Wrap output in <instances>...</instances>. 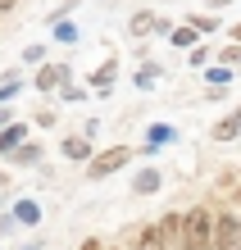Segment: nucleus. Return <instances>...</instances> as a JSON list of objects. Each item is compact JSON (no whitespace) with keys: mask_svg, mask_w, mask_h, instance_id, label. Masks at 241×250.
<instances>
[{"mask_svg":"<svg viewBox=\"0 0 241 250\" xmlns=\"http://www.w3.org/2000/svg\"><path fill=\"white\" fill-rule=\"evenodd\" d=\"M182 223H187V246H191V250H209V246H214V214H209L205 205L187 209Z\"/></svg>","mask_w":241,"mask_h":250,"instance_id":"nucleus-1","label":"nucleus"},{"mask_svg":"<svg viewBox=\"0 0 241 250\" xmlns=\"http://www.w3.org/2000/svg\"><path fill=\"white\" fill-rule=\"evenodd\" d=\"M128 159H132L128 146H110V150H96V159L87 164V178H91V182H105V178H114L118 168H128Z\"/></svg>","mask_w":241,"mask_h":250,"instance_id":"nucleus-2","label":"nucleus"},{"mask_svg":"<svg viewBox=\"0 0 241 250\" xmlns=\"http://www.w3.org/2000/svg\"><path fill=\"white\" fill-rule=\"evenodd\" d=\"M241 246V214H214V246L209 250H237Z\"/></svg>","mask_w":241,"mask_h":250,"instance_id":"nucleus-3","label":"nucleus"},{"mask_svg":"<svg viewBox=\"0 0 241 250\" xmlns=\"http://www.w3.org/2000/svg\"><path fill=\"white\" fill-rule=\"evenodd\" d=\"M68 64H46L37 68V91H59V86H68Z\"/></svg>","mask_w":241,"mask_h":250,"instance_id":"nucleus-4","label":"nucleus"},{"mask_svg":"<svg viewBox=\"0 0 241 250\" xmlns=\"http://www.w3.org/2000/svg\"><path fill=\"white\" fill-rule=\"evenodd\" d=\"M59 155L73 159V164H91V159H96V150H91L87 137H64V141H59Z\"/></svg>","mask_w":241,"mask_h":250,"instance_id":"nucleus-5","label":"nucleus"},{"mask_svg":"<svg viewBox=\"0 0 241 250\" xmlns=\"http://www.w3.org/2000/svg\"><path fill=\"white\" fill-rule=\"evenodd\" d=\"M128 32H132V37H150V32H159V14L137 9V14L128 19Z\"/></svg>","mask_w":241,"mask_h":250,"instance_id":"nucleus-6","label":"nucleus"},{"mask_svg":"<svg viewBox=\"0 0 241 250\" xmlns=\"http://www.w3.org/2000/svg\"><path fill=\"white\" fill-rule=\"evenodd\" d=\"M23 141H27V123H9V127H0V155H14Z\"/></svg>","mask_w":241,"mask_h":250,"instance_id":"nucleus-7","label":"nucleus"},{"mask_svg":"<svg viewBox=\"0 0 241 250\" xmlns=\"http://www.w3.org/2000/svg\"><path fill=\"white\" fill-rule=\"evenodd\" d=\"M169 141H177V127H173V123H150V132H146V150H164Z\"/></svg>","mask_w":241,"mask_h":250,"instance_id":"nucleus-8","label":"nucleus"},{"mask_svg":"<svg viewBox=\"0 0 241 250\" xmlns=\"http://www.w3.org/2000/svg\"><path fill=\"white\" fill-rule=\"evenodd\" d=\"M237 137H241V109L223 114V119L214 123V141H237Z\"/></svg>","mask_w":241,"mask_h":250,"instance_id":"nucleus-9","label":"nucleus"},{"mask_svg":"<svg viewBox=\"0 0 241 250\" xmlns=\"http://www.w3.org/2000/svg\"><path fill=\"white\" fill-rule=\"evenodd\" d=\"M114 78H118V64H114V60H105V64L91 73V91H100V96H105V91H114Z\"/></svg>","mask_w":241,"mask_h":250,"instance_id":"nucleus-10","label":"nucleus"},{"mask_svg":"<svg viewBox=\"0 0 241 250\" xmlns=\"http://www.w3.org/2000/svg\"><path fill=\"white\" fill-rule=\"evenodd\" d=\"M159 187H164V178H159V168H141L137 178H132V191H137V196H155Z\"/></svg>","mask_w":241,"mask_h":250,"instance_id":"nucleus-11","label":"nucleus"},{"mask_svg":"<svg viewBox=\"0 0 241 250\" xmlns=\"http://www.w3.org/2000/svg\"><path fill=\"white\" fill-rule=\"evenodd\" d=\"M169 41H173L177 50H196V46H200V32H196L191 23H177L173 32H169Z\"/></svg>","mask_w":241,"mask_h":250,"instance_id":"nucleus-12","label":"nucleus"},{"mask_svg":"<svg viewBox=\"0 0 241 250\" xmlns=\"http://www.w3.org/2000/svg\"><path fill=\"white\" fill-rule=\"evenodd\" d=\"M9 214H14V218H19V223H23V228H37V223H41V205H37V200H27V196H23L19 205H14V209H9Z\"/></svg>","mask_w":241,"mask_h":250,"instance_id":"nucleus-13","label":"nucleus"},{"mask_svg":"<svg viewBox=\"0 0 241 250\" xmlns=\"http://www.w3.org/2000/svg\"><path fill=\"white\" fill-rule=\"evenodd\" d=\"M159 78H164V68H159V64H146V68H137V73H132V82H137L141 91H150V86H155Z\"/></svg>","mask_w":241,"mask_h":250,"instance_id":"nucleus-14","label":"nucleus"},{"mask_svg":"<svg viewBox=\"0 0 241 250\" xmlns=\"http://www.w3.org/2000/svg\"><path fill=\"white\" fill-rule=\"evenodd\" d=\"M9 159H14V164H41V146H37V141H23Z\"/></svg>","mask_w":241,"mask_h":250,"instance_id":"nucleus-15","label":"nucleus"},{"mask_svg":"<svg viewBox=\"0 0 241 250\" xmlns=\"http://www.w3.org/2000/svg\"><path fill=\"white\" fill-rule=\"evenodd\" d=\"M137 250H169L164 246V237H159V228L150 223V228H141V241H137Z\"/></svg>","mask_w":241,"mask_h":250,"instance_id":"nucleus-16","label":"nucleus"},{"mask_svg":"<svg viewBox=\"0 0 241 250\" xmlns=\"http://www.w3.org/2000/svg\"><path fill=\"white\" fill-rule=\"evenodd\" d=\"M200 78H205L209 86H228V82H232V68H223V64H214V68H205Z\"/></svg>","mask_w":241,"mask_h":250,"instance_id":"nucleus-17","label":"nucleus"},{"mask_svg":"<svg viewBox=\"0 0 241 250\" xmlns=\"http://www.w3.org/2000/svg\"><path fill=\"white\" fill-rule=\"evenodd\" d=\"M55 41H64V46H73V41H78V27H73L68 19H55Z\"/></svg>","mask_w":241,"mask_h":250,"instance_id":"nucleus-18","label":"nucleus"},{"mask_svg":"<svg viewBox=\"0 0 241 250\" xmlns=\"http://www.w3.org/2000/svg\"><path fill=\"white\" fill-rule=\"evenodd\" d=\"M219 64H223V68H241V46H237V41L219 50Z\"/></svg>","mask_w":241,"mask_h":250,"instance_id":"nucleus-19","label":"nucleus"},{"mask_svg":"<svg viewBox=\"0 0 241 250\" xmlns=\"http://www.w3.org/2000/svg\"><path fill=\"white\" fill-rule=\"evenodd\" d=\"M19 91H23V82H19V78H9L5 86H0V105H9V100L19 96Z\"/></svg>","mask_w":241,"mask_h":250,"instance_id":"nucleus-20","label":"nucleus"},{"mask_svg":"<svg viewBox=\"0 0 241 250\" xmlns=\"http://www.w3.org/2000/svg\"><path fill=\"white\" fill-rule=\"evenodd\" d=\"M187 64H191V68H200V73H205V64H209V50H205V46H196V50L187 55Z\"/></svg>","mask_w":241,"mask_h":250,"instance_id":"nucleus-21","label":"nucleus"},{"mask_svg":"<svg viewBox=\"0 0 241 250\" xmlns=\"http://www.w3.org/2000/svg\"><path fill=\"white\" fill-rule=\"evenodd\" d=\"M41 60H46V46H41V41H37V46H27V50H23V64H41Z\"/></svg>","mask_w":241,"mask_h":250,"instance_id":"nucleus-22","label":"nucleus"},{"mask_svg":"<svg viewBox=\"0 0 241 250\" xmlns=\"http://www.w3.org/2000/svg\"><path fill=\"white\" fill-rule=\"evenodd\" d=\"M191 27L205 37V32H214V19H209V14H196V19H191Z\"/></svg>","mask_w":241,"mask_h":250,"instance_id":"nucleus-23","label":"nucleus"},{"mask_svg":"<svg viewBox=\"0 0 241 250\" xmlns=\"http://www.w3.org/2000/svg\"><path fill=\"white\" fill-rule=\"evenodd\" d=\"M59 96H64V100H82L87 91H82V86H59Z\"/></svg>","mask_w":241,"mask_h":250,"instance_id":"nucleus-24","label":"nucleus"},{"mask_svg":"<svg viewBox=\"0 0 241 250\" xmlns=\"http://www.w3.org/2000/svg\"><path fill=\"white\" fill-rule=\"evenodd\" d=\"M14 123V114H9V105H0V127H9Z\"/></svg>","mask_w":241,"mask_h":250,"instance_id":"nucleus-25","label":"nucleus"},{"mask_svg":"<svg viewBox=\"0 0 241 250\" xmlns=\"http://www.w3.org/2000/svg\"><path fill=\"white\" fill-rule=\"evenodd\" d=\"M228 37L237 41V46H241V23H232V27H228Z\"/></svg>","mask_w":241,"mask_h":250,"instance_id":"nucleus-26","label":"nucleus"},{"mask_svg":"<svg viewBox=\"0 0 241 250\" xmlns=\"http://www.w3.org/2000/svg\"><path fill=\"white\" fill-rule=\"evenodd\" d=\"M205 5H209V9H223V5H232V0H205Z\"/></svg>","mask_w":241,"mask_h":250,"instance_id":"nucleus-27","label":"nucleus"},{"mask_svg":"<svg viewBox=\"0 0 241 250\" xmlns=\"http://www.w3.org/2000/svg\"><path fill=\"white\" fill-rule=\"evenodd\" d=\"M19 250H41V241H27V246H19Z\"/></svg>","mask_w":241,"mask_h":250,"instance_id":"nucleus-28","label":"nucleus"},{"mask_svg":"<svg viewBox=\"0 0 241 250\" xmlns=\"http://www.w3.org/2000/svg\"><path fill=\"white\" fill-rule=\"evenodd\" d=\"M14 5H19V0H0V9H14Z\"/></svg>","mask_w":241,"mask_h":250,"instance_id":"nucleus-29","label":"nucleus"}]
</instances>
